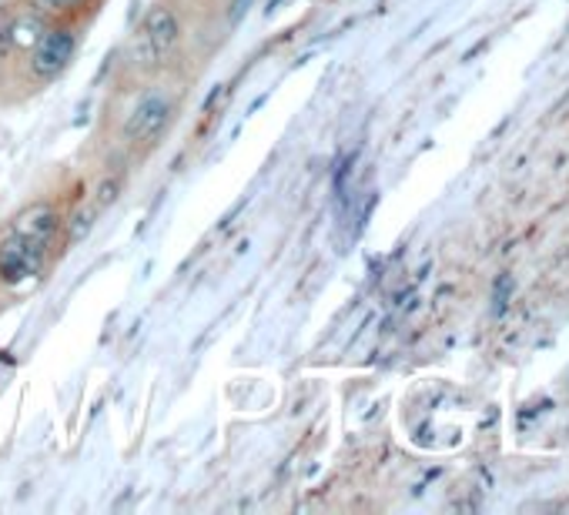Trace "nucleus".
<instances>
[{
	"label": "nucleus",
	"mask_w": 569,
	"mask_h": 515,
	"mask_svg": "<svg viewBox=\"0 0 569 515\" xmlns=\"http://www.w3.org/2000/svg\"><path fill=\"white\" fill-rule=\"evenodd\" d=\"M181 41V21L171 8L158 4L145 14L141 21V31L135 34V44H132V57L141 71H158L164 68V60L174 54Z\"/></svg>",
	"instance_id": "obj_1"
},
{
	"label": "nucleus",
	"mask_w": 569,
	"mask_h": 515,
	"mask_svg": "<svg viewBox=\"0 0 569 515\" xmlns=\"http://www.w3.org/2000/svg\"><path fill=\"white\" fill-rule=\"evenodd\" d=\"M75 54H78V37L71 27H44V34L31 47V75L37 81H54L68 71Z\"/></svg>",
	"instance_id": "obj_4"
},
{
	"label": "nucleus",
	"mask_w": 569,
	"mask_h": 515,
	"mask_svg": "<svg viewBox=\"0 0 569 515\" xmlns=\"http://www.w3.org/2000/svg\"><path fill=\"white\" fill-rule=\"evenodd\" d=\"M14 231L21 234H31V238H41L47 244H54L57 231H60V215L54 205H31L27 211H21L11 225Z\"/></svg>",
	"instance_id": "obj_5"
},
{
	"label": "nucleus",
	"mask_w": 569,
	"mask_h": 515,
	"mask_svg": "<svg viewBox=\"0 0 569 515\" xmlns=\"http://www.w3.org/2000/svg\"><path fill=\"white\" fill-rule=\"evenodd\" d=\"M41 34H44V21L37 14H21L0 31V47L4 50H31Z\"/></svg>",
	"instance_id": "obj_6"
},
{
	"label": "nucleus",
	"mask_w": 569,
	"mask_h": 515,
	"mask_svg": "<svg viewBox=\"0 0 569 515\" xmlns=\"http://www.w3.org/2000/svg\"><path fill=\"white\" fill-rule=\"evenodd\" d=\"M50 258V244L41 241V238H31V234H21V231H8L0 238V282L4 285H21L34 275L44 272Z\"/></svg>",
	"instance_id": "obj_2"
},
{
	"label": "nucleus",
	"mask_w": 569,
	"mask_h": 515,
	"mask_svg": "<svg viewBox=\"0 0 569 515\" xmlns=\"http://www.w3.org/2000/svg\"><path fill=\"white\" fill-rule=\"evenodd\" d=\"M171 114H174L171 94L161 91V88H151L132 104L128 117H124V124H121V138L128 145H148L164 131Z\"/></svg>",
	"instance_id": "obj_3"
},
{
	"label": "nucleus",
	"mask_w": 569,
	"mask_h": 515,
	"mask_svg": "<svg viewBox=\"0 0 569 515\" xmlns=\"http://www.w3.org/2000/svg\"><path fill=\"white\" fill-rule=\"evenodd\" d=\"M117 187H121V178H114V181H104L101 195H98V205H101V208H104V205H111V202L117 198Z\"/></svg>",
	"instance_id": "obj_9"
},
{
	"label": "nucleus",
	"mask_w": 569,
	"mask_h": 515,
	"mask_svg": "<svg viewBox=\"0 0 569 515\" xmlns=\"http://www.w3.org/2000/svg\"><path fill=\"white\" fill-rule=\"evenodd\" d=\"M248 4H251V0H235V8H231V21H238V14H241V11H248Z\"/></svg>",
	"instance_id": "obj_10"
},
{
	"label": "nucleus",
	"mask_w": 569,
	"mask_h": 515,
	"mask_svg": "<svg viewBox=\"0 0 569 515\" xmlns=\"http://www.w3.org/2000/svg\"><path fill=\"white\" fill-rule=\"evenodd\" d=\"M91 225H94V211H91V208L75 211V218H71V225H68V241L78 244L81 238H88V234H91Z\"/></svg>",
	"instance_id": "obj_7"
},
{
	"label": "nucleus",
	"mask_w": 569,
	"mask_h": 515,
	"mask_svg": "<svg viewBox=\"0 0 569 515\" xmlns=\"http://www.w3.org/2000/svg\"><path fill=\"white\" fill-rule=\"evenodd\" d=\"M37 4H41L44 11H75V8L88 4V0H37Z\"/></svg>",
	"instance_id": "obj_8"
}]
</instances>
